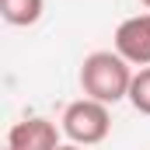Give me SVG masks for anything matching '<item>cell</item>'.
<instances>
[{
	"mask_svg": "<svg viewBox=\"0 0 150 150\" xmlns=\"http://www.w3.org/2000/svg\"><path fill=\"white\" fill-rule=\"evenodd\" d=\"M129 84H133V67L115 49H98V52L84 56V63H80L84 98H94L101 105H115V101L129 98Z\"/></svg>",
	"mask_w": 150,
	"mask_h": 150,
	"instance_id": "6da1fadb",
	"label": "cell"
},
{
	"mask_svg": "<svg viewBox=\"0 0 150 150\" xmlns=\"http://www.w3.org/2000/svg\"><path fill=\"white\" fill-rule=\"evenodd\" d=\"M59 129L67 133V140L77 143V147H94L101 143L108 133H112V115H108V105L94 101V98H77L63 108V119H59Z\"/></svg>",
	"mask_w": 150,
	"mask_h": 150,
	"instance_id": "7a4b0ae2",
	"label": "cell"
},
{
	"mask_svg": "<svg viewBox=\"0 0 150 150\" xmlns=\"http://www.w3.org/2000/svg\"><path fill=\"white\" fill-rule=\"evenodd\" d=\"M115 52L129 67H150V14H133L115 28Z\"/></svg>",
	"mask_w": 150,
	"mask_h": 150,
	"instance_id": "3957f363",
	"label": "cell"
},
{
	"mask_svg": "<svg viewBox=\"0 0 150 150\" xmlns=\"http://www.w3.org/2000/svg\"><path fill=\"white\" fill-rule=\"evenodd\" d=\"M7 147L11 150H56L59 147V129H56V122H49L42 115L21 119V122L11 126Z\"/></svg>",
	"mask_w": 150,
	"mask_h": 150,
	"instance_id": "277c9868",
	"label": "cell"
},
{
	"mask_svg": "<svg viewBox=\"0 0 150 150\" xmlns=\"http://www.w3.org/2000/svg\"><path fill=\"white\" fill-rule=\"evenodd\" d=\"M45 11V0H0V18L11 28H32Z\"/></svg>",
	"mask_w": 150,
	"mask_h": 150,
	"instance_id": "5b68a950",
	"label": "cell"
},
{
	"mask_svg": "<svg viewBox=\"0 0 150 150\" xmlns=\"http://www.w3.org/2000/svg\"><path fill=\"white\" fill-rule=\"evenodd\" d=\"M129 105L140 115H150V67H140L129 84Z\"/></svg>",
	"mask_w": 150,
	"mask_h": 150,
	"instance_id": "8992f818",
	"label": "cell"
},
{
	"mask_svg": "<svg viewBox=\"0 0 150 150\" xmlns=\"http://www.w3.org/2000/svg\"><path fill=\"white\" fill-rule=\"evenodd\" d=\"M56 150H84V147H77V143H59Z\"/></svg>",
	"mask_w": 150,
	"mask_h": 150,
	"instance_id": "52a82bcc",
	"label": "cell"
},
{
	"mask_svg": "<svg viewBox=\"0 0 150 150\" xmlns=\"http://www.w3.org/2000/svg\"><path fill=\"white\" fill-rule=\"evenodd\" d=\"M140 4H143V7H147V11H150V0H140Z\"/></svg>",
	"mask_w": 150,
	"mask_h": 150,
	"instance_id": "ba28073f",
	"label": "cell"
},
{
	"mask_svg": "<svg viewBox=\"0 0 150 150\" xmlns=\"http://www.w3.org/2000/svg\"><path fill=\"white\" fill-rule=\"evenodd\" d=\"M7 150H11V147H7Z\"/></svg>",
	"mask_w": 150,
	"mask_h": 150,
	"instance_id": "9c48e42d",
	"label": "cell"
}]
</instances>
